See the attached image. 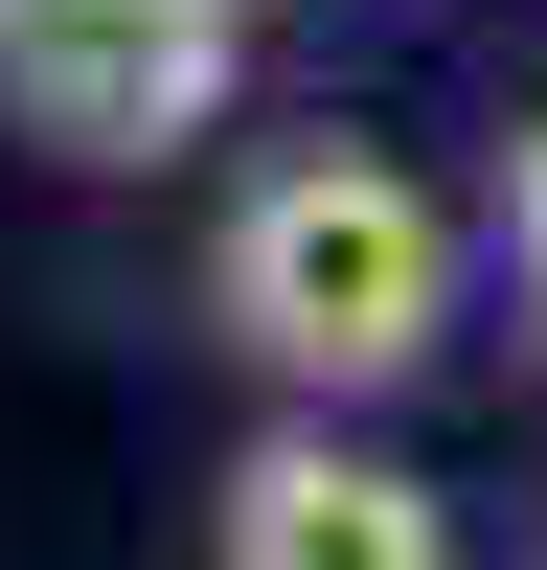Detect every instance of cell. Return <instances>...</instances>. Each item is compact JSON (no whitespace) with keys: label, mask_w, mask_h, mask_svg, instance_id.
I'll return each instance as SVG.
<instances>
[{"label":"cell","mask_w":547,"mask_h":570,"mask_svg":"<svg viewBox=\"0 0 547 570\" xmlns=\"http://www.w3.org/2000/svg\"><path fill=\"white\" fill-rule=\"evenodd\" d=\"M206 297H228V343H251L274 389H388L456 320V228H434V183H388V160L319 137V160H274L251 206H228Z\"/></svg>","instance_id":"1"},{"label":"cell","mask_w":547,"mask_h":570,"mask_svg":"<svg viewBox=\"0 0 547 570\" xmlns=\"http://www.w3.org/2000/svg\"><path fill=\"white\" fill-rule=\"evenodd\" d=\"M0 115L46 160H182L228 115V0H0Z\"/></svg>","instance_id":"2"},{"label":"cell","mask_w":547,"mask_h":570,"mask_svg":"<svg viewBox=\"0 0 547 570\" xmlns=\"http://www.w3.org/2000/svg\"><path fill=\"white\" fill-rule=\"evenodd\" d=\"M228 570H456V525H434V480H388V456L274 434V456H228Z\"/></svg>","instance_id":"3"},{"label":"cell","mask_w":547,"mask_h":570,"mask_svg":"<svg viewBox=\"0 0 547 570\" xmlns=\"http://www.w3.org/2000/svg\"><path fill=\"white\" fill-rule=\"evenodd\" d=\"M501 228H525V297H547V115H525V183H501Z\"/></svg>","instance_id":"4"}]
</instances>
